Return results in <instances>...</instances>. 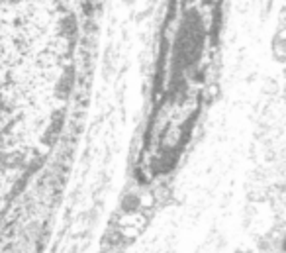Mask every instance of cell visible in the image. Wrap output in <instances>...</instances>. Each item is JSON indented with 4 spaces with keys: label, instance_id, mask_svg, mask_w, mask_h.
Returning a JSON list of instances; mask_svg holds the SVG:
<instances>
[{
    "label": "cell",
    "instance_id": "obj_1",
    "mask_svg": "<svg viewBox=\"0 0 286 253\" xmlns=\"http://www.w3.org/2000/svg\"><path fill=\"white\" fill-rule=\"evenodd\" d=\"M75 71L77 24L61 0H0V216L57 144Z\"/></svg>",
    "mask_w": 286,
    "mask_h": 253
}]
</instances>
